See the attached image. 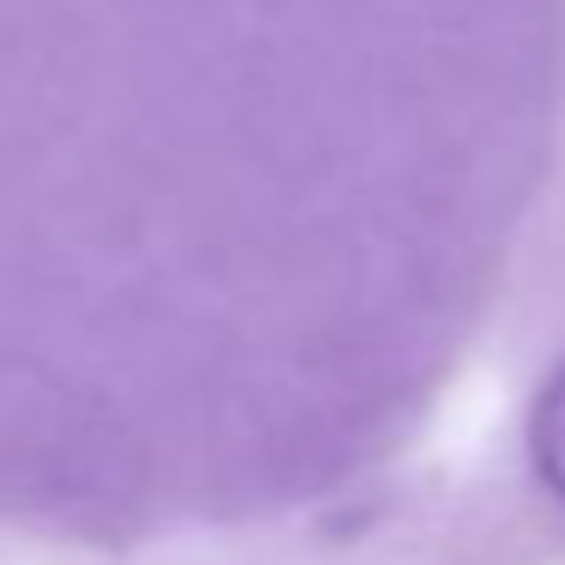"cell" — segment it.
<instances>
[{"mask_svg":"<svg viewBox=\"0 0 565 565\" xmlns=\"http://www.w3.org/2000/svg\"><path fill=\"white\" fill-rule=\"evenodd\" d=\"M529 462L535 480L565 504V365L541 383L535 407H529Z\"/></svg>","mask_w":565,"mask_h":565,"instance_id":"1","label":"cell"}]
</instances>
